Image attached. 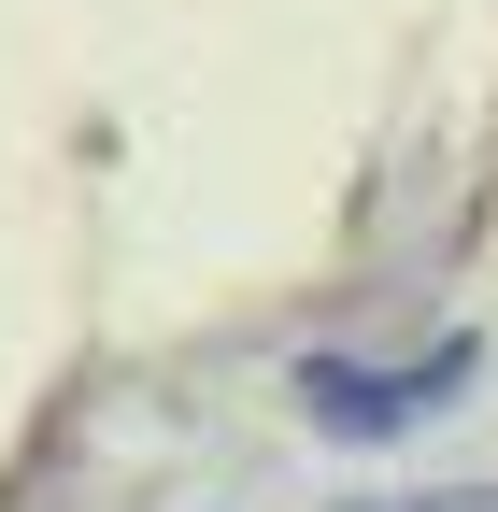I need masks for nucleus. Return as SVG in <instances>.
I'll list each match as a JSON object with an SVG mask.
<instances>
[{"mask_svg":"<svg viewBox=\"0 0 498 512\" xmlns=\"http://www.w3.org/2000/svg\"><path fill=\"white\" fill-rule=\"evenodd\" d=\"M285 384H299V413H314L328 441H399V427H427V413L470 384V342H427V356H399V370H370V356H299Z\"/></svg>","mask_w":498,"mask_h":512,"instance_id":"nucleus-1","label":"nucleus"},{"mask_svg":"<svg viewBox=\"0 0 498 512\" xmlns=\"http://www.w3.org/2000/svg\"><path fill=\"white\" fill-rule=\"evenodd\" d=\"M413 512H498V484H442V498H413Z\"/></svg>","mask_w":498,"mask_h":512,"instance_id":"nucleus-2","label":"nucleus"},{"mask_svg":"<svg viewBox=\"0 0 498 512\" xmlns=\"http://www.w3.org/2000/svg\"><path fill=\"white\" fill-rule=\"evenodd\" d=\"M356 512H385V498H356Z\"/></svg>","mask_w":498,"mask_h":512,"instance_id":"nucleus-3","label":"nucleus"}]
</instances>
